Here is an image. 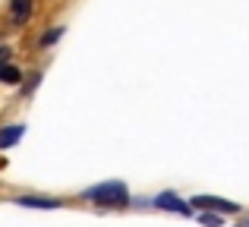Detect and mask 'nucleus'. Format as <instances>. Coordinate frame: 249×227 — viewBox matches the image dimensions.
I'll return each mask as SVG.
<instances>
[{"label":"nucleus","instance_id":"obj_1","mask_svg":"<svg viewBox=\"0 0 249 227\" xmlns=\"http://www.w3.org/2000/svg\"><path fill=\"white\" fill-rule=\"evenodd\" d=\"M82 199L101 205V209H123V205H129V190L120 180H104V183H98V186H89V190L82 192Z\"/></svg>","mask_w":249,"mask_h":227},{"label":"nucleus","instance_id":"obj_2","mask_svg":"<svg viewBox=\"0 0 249 227\" xmlns=\"http://www.w3.org/2000/svg\"><path fill=\"white\" fill-rule=\"evenodd\" d=\"M189 205L199 211H214V215H240V202L231 199H218V196H193Z\"/></svg>","mask_w":249,"mask_h":227},{"label":"nucleus","instance_id":"obj_3","mask_svg":"<svg viewBox=\"0 0 249 227\" xmlns=\"http://www.w3.org/2000/svg\"><path fill=\"white\" fill-rule=\"evenodd\" d=\"M152 205L158 211H174V215H193V205H189V199H180L177 192H158V196L152 199Z\"/></svg>","mask_w":249,"mask_h":227},{"label":"nucleus","instance_id":"obj_4","mask_svg":"<svg viewBox=\"0 0 249 227\" xmlns=\"http://www.w3.org/2000/svg\"><path fill=\"white\" fill-rule=\"evenodd\" d=\"M16 205H22V209H60V199L54 196H19Z\"/></svg>","mask_w":249,"mask_h":227},{"label":"nucleus","instance_id":"obj_5","mask_svg":"<svg viewBox=\"0 0 249 227\" xmlns=\"http://www.w3.org/2000/svg\"><path fill=\"white\" fill-rule=\"evenodd\" d=\"M22 136H25V126H22V123H10V126H3V129H0V152H3V148H10V145H16Z\"/></svg>","mask_w":249,"mask_h":227},{"label":"nucleus","instance_id":"obj_6","mask_svg":"<svg viewBox=\"0 0 249 227\" xmlns=\"http://www.w3.org/2000/svg\"><path fill=\"white\" fill-rule=\"evenodd\" d=\"M32 13V0H13V22H25Z\"/></svg>","mask_w":249,"mask_h":227},{"label":"nucleus","instance_id":"obj_7","mask_svg":"<svg viewBox=\"0 0 249 227\" xmlns=\"http://www.w3.org/2000/svg\"><path fill=\"white\" fill-rule=\"evenodd\" d=\"M0 79H3L6 86H19V82H22V73H19L16 67H3L0 70Z\"/></svg>","mask_w":249,"mask_h":227},{"label":"nucleus","instance_id":"obj_8","mask_svg":"<svg viewBox=\"0 0 249 227\" xmlns=\"http://www.w3.org/2000/svg\"><path fill=\"white\" fill-rule=\"evenodd\" d=\"M199 221L205 227H224V215H214V211H202Z\"/></svg>","mask_w":249,"mask_h":227},{"label":"nucleus","instance_id":"obj_9","mask_svg":"<svg viewBox=\"0 0 249 227\" xmlns=\"http://www.w3.org/2000/svg\"><path fill=\"white\" fill-rule=\"evenodd\" d=\"M60 35H63V29H51L48 35L41 38V44H54V41H57V38H60Z\"/></svg>","mask_w":249,"mask_h":227},{"label":"nucleus","instance_id":"obj_10","mask_svg":"<svg viewBox=\"0 0 249 227\" xmlns=\"http://www.w3.org/2000/svg\"><path fill=\"white\" fill-rule=\"evenodd\" d=\"M10 63V48H0V70Z\"/></svg>","mask_w":249,"mask_h":227},{"label":"nucleus","instance_id":"obj_11","mask_svg":"<svg viewBox=\"0 0 249 227\" xmlns=\"http://www.w3.org/2000/svg\"><path fill=\"white\" fill-rule=\"evenodd\" d=\"M240 227H249V218H246V221H243V224H240Z\"/></svg>","mask_w":249,"mask_h":227}]
</instances>
